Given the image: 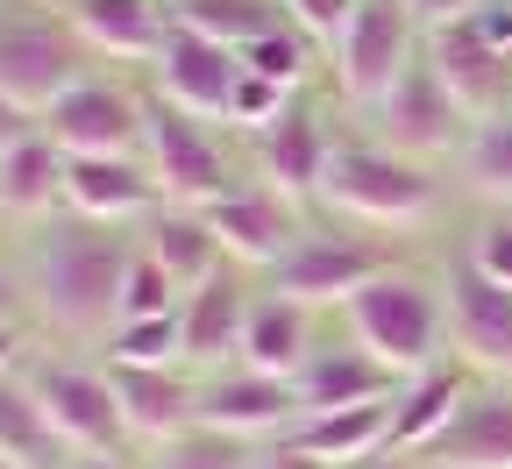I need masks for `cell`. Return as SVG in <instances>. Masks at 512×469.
Here are the masks:
<instances>
[{"mask_svg": "<svg viewBox=\"0 0 512 469\" xmlns=\"http://www.w3.org/2000/svg\"><path fill=\"white\" fill-rule=\"evenodd\" d=\"M505 214H512V207H505Z\"/></svg>", "mask_w": 512, "mask_h": 469, "instance_id": "49", "label": "cell"}, {"mask_svg": "<svg viewBox=\"0 0 512 469\" xmlns=\"http://www.w3.org/2000/svg\"><path fill=\"white\" fill-rule=\"evenodd\" d=\"M143 86H150L157 100L185 107V114L228 128V100H235V86H242V50H228V43H214V36H192V29H171L164 50H157V64L143 72Z\"/></svg>", "mask_w": 512, "mask_h": 469, "instance_id": "14", "label": "cell"}, {"mask_svg": "<svg viewBox=\"0 0 512 469\" xmlns=\"http://www.w3.org/2000/svg\"><path fill=\"white\" fill-rule=\"evenodd\" d=\"M22 8H50L57 15V8H72V0H22Z\"/></svg>", "mask_w": 512, "mask_h": 469, "instance_id": "45", "label": "cell"}, {"mask_svg": "<svg viewBox=\"0 0 512 469\" xmlns=\"http://www.w3.org/2000/svg\"><path fill=\"white\" fill-rule=\"evenodd\" d=\"M8 256L29 285L36 334L93 356L107 342V327L121 320V278H128V256H136V228H107L64 207L36 228H15Z\"/></svg>", "mask_w": 512, "mask_h": 469, "instance_id": "1", "label": "cell"}, {"mask_svg": "<svg viewBox=\"0 0 512 469\" xmlns=\"http://www.w3.org/2000/svg\"><path fill=\"white\" fill-rule=\"evenodd\" d=\"M64 207L86 214V221H107V228H143L164 207V192H157L143 157H72V171H64Z\"/></svg>", "mask_w": 512, "mask_h": 469, "instance_id": "20", "label": "cell"}, {"mask_svg": "<svg viewBox=\"0 0 512 469\" xmlns=\"http://www.w3.org/2000/svg\"><path fill=\"white\" fill-rule=\"evenodd\" d=\"M313 349H320V313L285 299V292H271V285H256V306H249V327H242V363L299 384Z\"/></svg>", "mask_w": 512, "mask_h": 469, "instance_id": "23", "label": "cell"}, {"mask_svg": "<svg viewBox=\"0 0 512 469\" xmlns=\"http://www.w3.org/2000/svg\"><path fill=\"white\" fill-rule=\"evenodd\" d=\"M406 8H413L420 29H448V22H470L484 0H406Z\"/></svg>", "mask_w": 512, "mask_h": 469, "instance_id": "39", "label": "cell"}, {"mask_svg": "<svg viewBox=\"0 0 512 469\" xmlns=\"http://www.w3.org/2000/svg\"><path fill=\"white\" fill-rule=\"evenodd\" d=\"M470 29H477V36H484V43L512 64V0H484V8L470 15Z\"/></svg>", "mask_w": 512, "mask_h": 469, "instance_id": "38", "label": "cell"}, {"mask_svg": "<svg viewBox=\"0 0 512 469\" xmlns=\"http://www.w3.org/2000/svg\"><path fill=\"white\" fill-rule=\"evenodd\" d=\"M356 469H434L427 455H370V462H356Z\"/></svg>", "mask_w": 512, "mask_h": 469, "instance_id": "43", "label": "cell"}, {"mask_svg": "<svg viewBox=\"0 0 512 469\" xmlns=\"http://www.w3.org/2000/svg\"><path fill=\"white\" fill-rule=\"evenodd\" d=\"M420 43H427V29L413 22L406 0H363L356 22L335 43V57H328V93L342 100V114L349 121L370 114L420 64Z\"/></svg>", "mask_w": 512, "mask_h": 469, "instance_id": "7", "label": "cell"}, {"mask_svg": "<svg viewBox=\"0 0 512 469\" xmlns=\"http://www.w3.org/2000/svg\"><path fill=\"white\" fill-rule=\"evenodd\" d=\"M256 469H328V462H313V455H299L285 441H264V448H256Z\"/></svg>", "mask_w": 512, "mask_h": 469, "instance_id": "41", "label": "cell"}, {"mask_svg": "<svg viewBox=\"0 0 512 469\" xmlns=\"http://www.w3.org/2000/svg\"><path fill=\"white\" fill-rule=\"evenodd\" d=\"M200 214H207V228H214L221 256H228V263H242V271H256V278H264L271 263L299 242V228L313 221L306 207H292L285 192L256 185V178H242L235 192H221L214 207H200Z\"/></svg>", "mask_w": 512, "mask_h": 469, "instance_id": "15", "label": "cell"}, {"mask_svg": "<svg viewBox=\"0 0 512 469\" xmlns=\"http://www.w3.org/2000/svg\"><path fill=\"white\" fill-rule=\"evenodd\" d=\"M0 462H15V469H79L72 448L57 441V427L43 420V398L29 391L22 370L0 377Z\"/></svg>", "mask_w": 512, "mask_h": 469, "instance_id": "28", "label": "cell"}, {"mask_svg": "<svg viewBox=\"0 0 512 469\" xmlns=\"http://www.w3.org/2000/svg\"><path fill=\"white\" fill-rule=\"evenodd\" d=\"M441 299H448V356L484 384H505L512 377V285H491L477 263L448 256Z\"/></svg>", "mask_w": 512, "mask_h": 469, "instance_id": "12", "label": "cell"}, {"mask_svg": "<svg viewBox=\"0 0 512 469\" xmlns=\"http://www.w3.org/2000/svg\"><path fill=\"white\" fill-rule=\"evenodd\" d=\"M36 128L64 157H143V86H128L121 72H86L36 114Z\"/></svg>", "mask_w": 512, "mask_h": 469, "instance_id": "11", "label": "cell"}, {"mask_svg": "<svg viewBox=\"0 0 512 469\" xmlns=\"http://www.w3.org/2000/svg\"><path fill=\"white\" fill-rule=\"evenodd\" d=\"M0 469H15V462H0Z\"/></svg>", "mask_w": 512, "mask_h": 469, "instance_id": "48", "label": "cell"}, {"mask_svg": "<svg viewBox=\"0 0 512 469\" xmlns=\"http://www.w3.org/2000/svg\"><path fill=\"white\" fill-rule=\"evenodd\" d=\"M434 469H512V377L505 384H477L470 406L456 413L434 448H427Z\"/></svg>", "mask_w": 512, "mask_h": 469, "instance_id": "25", "label": "cell"}, {"mask_svg": "<svg viewBox=\"0 0 512 469\" xmlns=\"http://www.w3.org/2000/svg\"><path fill=\"white\" fill-rule=\"evenodd\" d=\"M171 29H192V36H214L228 50H249L256 36H271L285 22V0H164Z\"/></svg>", "mask_w": 512, "mask_h": 469, "instance_id": "29", "label": "cell"}, {"mask_svg": "<svg viewBox=\"0 0 512 469\" xmlns=\"http://www.w3.org/2000/svg\"><path fill=\"white\" fill-rule=\"evenodd\" d=\"M29 391L43 398V420L57 427V441L72 448V462H100V455H136L121 420V398L107 384V363L86 349H36L22 363Z\"/></svg>", "mask_w": 512, "mask_h": 469, "instance_id": "6", "label": "cell"}, {"mask_svg": "<svg viewBox=\"0 0 512 469\" xmlns=\"http://www.w3.org/2000/svg\"><path fill=\"white\" fill-rule=\"evenodd\" d=\"M477 384H484V377H470L456 356L413 370V377L399 384V398H392V455H427L448 427H456V413L470 406Z\"/></svg>", "mask_w": 512, "mask_h": 469, "instance_id": "21", "label": "cell"}, {"mask_svg": "<svg viewBox=\"0 0 512 469\" xmlns=\"http://www.w3.org/2000/svg\"><path fill=\"white\" fill-rule=\"evenodd\" d=\"M100 363H143V370H164V363H185V327L178 313H157V320H114L107 342L93 349Z\"/></svg>", "mask_w": 512, "mask_h": 469, "instance_id": "31", "label": "cell"}, {"mask_svg": "<svg viewBox=\"0 0 512 469\" xmlns=\"http://www.w3.org/2000/svg\"><path fill=\"white\" fill-rule=\"evenodd\" d=\"M0 242H8V214H0Z\"/></svg>", "mask_w": 512, "mask_h": 469, "instance_id": "47", "label": "cell"}, {"mask_svg": "<svg viewBox=\"0 0 512 469\" xmlns=\"http://www.w3.org/2000/svg\"><path fill=\"white\" fill-rule=\"evenodd\" d=\"M356 8H363V0H285V22L335 57V43H342V29L356 22Z\"/></svg>", "mask_w": 512, "mask_h": 469, "instance_id": "36", "label": "cell"}, {"mask_svg": "<svg viewBox=\"0 0 512 469\" xmlns=\"http://www.w3.org/2000/svg\"><path fill=\"white\" fill-rule=\"evenodd\" d=\"M456 199H463L456 171L420 164V157H399V150H384L370 136H342L313 214H335V221H356L370 235H399L406 242V235L441 228Z\"/></svg>", "mask_w": 512, "mask_h": 469, "instance_id": "2", "label": "cell"}, {"mask_svg": "<svg viewBox=\"0 0 512 469\" xmlns=\"http://www.w3.org/2000/svg\"><path fill=\"white\" fill-rule=\"evenodd\" d=\"M335 93H299L271 128H256V136L242 143V164H249V178L256 185H271V192H285L292 207H320V185H328V164H335V150H342V136H335Z\"/></svg>", "mask_w": 512, "mask_h": 469, "instance_id": "8", "label": "cell"}, {"mask_svg": "<svg viewBox=\"0 0 512 469\" xmlns=\"http://www.w3.org/2000/svg\"><path fill=\"white\" fill-rule=\"evenodd\" d=\"M420 57L434 64V79L456 93V107H463L470 121H491V114H505V107H512V64H505V57H498L470 22L427 29Z\"/></svg>", "mask_w": 512, "mask_h": 469, "instance_id": "19", "label": "cell"}, {"mask_svg": "<svg viewBox=\"0 0 512 469\" xmlns=\"http://www.w3.org/2000/svg\"><path fill=\"white\" fill-rule=\"evenodd\" d=\"M299 93H285L278 79H256V72H242V86H235V100H228V136L235 143H249L256 128H271L285 107H292Z\"/></svg>", "mask_w": 512, "mask_h": 469, "instance_id": "35", "label": "cell"}, {"mask_svg": "<svg viewBox=\"0 0 512 469\" xmlns=\"http://www.w3.org/2000/svg\"><path fill=\"white\" fill-rule=\"evenodd\" d=\"M299 420H306V398L292 377L249 370V363L200 377V427H221V434H242V441L264 448V441H285Z\"/></svg>", "mask_w": 512, "mask_h": 469, "instance_id": "13", "label": "cell"}, {"mask_svg": "<svg viewBox=\"0 0 512 469\" xmlns=\"http://www.w3.org/2000/svg\"><path fill=\"white\" fill-rule=\"evenodd\" d=\"M29 342H36V327H0V377H8V370H22V363L36 356Z\"/></svg>", "mask_w": 512, "mask_h": 469, "instance_id": "40", "label": "cell"}, {"mask_svg": "<svg viewBox=\"0 0 512 469\" xmlns=\"http://www.w3.org/2000/svg\"><path fill=\"white\" fill-rule=\"evenodd\" d=\"M143 469H256V441L221 434V427H185L178 441L150 448Z\"/></svg>", "mask_w": 512, "mask_h": 469, "instance_id": "32", "label": "cell"}, {"mask_svg": "<svg viewBox=\"0 0 512 469\" xmlns=\"http://www.w3.org/2000/svg\"><path fill=\"white\" fill-rule=\"evenodd\" d=\"M399 370L377 363L356 334H342V342H320L313 363L299 370V398L306 413H342V406H384V398H399Z\"/></svg>", "mask_w": 512, "mask_h": 469, "instance_id": "22", "label": "cell"}, {"mask_svg": "<svg viewBox=\"0 0 512 469\" xmlns=\"http://www.w3.org/2000/svg\"><path fill=\"white\" fill-rule=\"evenodd\" d=\"M256 271L242 263H221L207 285H192L178 299V327H185V370H228L242 363V327H249V306H256Z\"/></svg>", "mask_w": 512, "mask_h": 469, "instance_id": "18", "label": "cell"}, {"mask_svg": "<svg viewBox=\"0 0 512 469\" xmlns=\"http://www.w3.org/2000/svg\"><path fill=\"white\" fill-rule=\"evenodd\" d=\"M0 327H36L29 285H22V271H15V256H0Z\"/></svg>", "mask_w": 512, "mask_h": 469, "instance_id": "37", "label": "cell"}, {"mask_svg": "<svg viewBox=\"0 0 512 469\" xmlns=\"http://www.w3.org/2000/svg\"><path fill=\"white\" fill-rule=\"evenodd\" d=\"M29 128H36V114H29V107H15L8 93H0V150H8V143H22Z\"/></svg>", "mask_w": 512, "mask_h": 469, "instance_id": "42", "label": "cell"}, {"mask_svg": "<svg viewBox=\"0 0 512 469\" xmlns=\"http://www.w3.org/2000/svg\"><path fill=\"white\" fill-rule=\"evenodd\" d=\"M456 256L477 263L491 285H512V214L505 207H477V221H470V235H463Z\"/></svg>", "mask_w": 512, "mask_h": 469, "instance_id": "34", "label": "cell"}, {"mask_svg": "<svg viewBox=\"0 0 512 469\" xmlns=\"http://www.w3.org/2000/svg\"><path fill=\"white\" fill-rule=\"evenodd\" d=\"M285 448L313 455V462H328V469H356L370 455H392V398L384 406H342V413H306Z\"/></svg>", "mask_w": 512, "mask_h": 469, "instance_id": "26", "label": "cell"}, {"mask_svg": "<svg viewBox=\"0 0 512 469\" xmlns=\"http://www.w3.org/2000/svg\"><path fill=\"white\" fill-rule=\"evenodd\" d=\"M178 278L164 271L157 256H128V278H121V320H157V313H178Z\"/></svg>", "mask_w": 512, "mask_h": 469, "instance_id": "33", "label": "cell"}, {"mask_svg": "<svg viewBox=\"0 0 512 469\" xmlns=\"http://www.w3.org/2000/svg\"><path fill=\"white\" fill-rule=\"evenodd\" d=\"M143 164H150V178L164 192V207H214L221 192H235L249 178L228 128L157 100L150 86H143Z\"/></svg>", "mask_w": 512, "mask_h": 469, "instance_id": "5", "label": "cell"}, {"mask_svg": "<svg viewBox=\"0 0 512 469\" xmlns=\"http://www.w3.org/2000/svg\"><path fill=\"white\" fill-rule=\"evenodd\" d=\"M136 249L164 263V271L178 278V292H192V285H207V278L221 271V263H228L200 207H157V214H150V221L136 228Z\"/></svg>", "mask_w": 512, "mask_h": 469, "instance_id": "27", "label": "cell"}, {"mask_svg": "<svg viewBox=\"0 0 512 469\" xmlns=\"http://www.w3.org/2000/svg\"><path fill=\"white\" fill-rule=\"evenodd\" d=\"M64 29L79 36V50L93 64H107V72H150L164 36H171V15L164 0H72V8H57Z\"/></svg>", "mask_w": 512, "mask_h": 469, "instance_id": "16", "label": "cell"}, {"mask_svg": "<svg viewBox=\"0 0 512 469\" xmlns=\"http://www.w3.org/2000/svg\"><path fill=\"white\" fill-rule=\"evenodd\" d=\"M107 384H114V398H121V420H128L136 455L178 441L185 427H200V370H185V363H164V370L107 363Z\"/></svg>", "mask_w": 512, "mask_h": 469, "instance_id": "17", "label": "cell"}, {"mask_svg": "<svg viewBox=\"0 0 512 469\" xmlns=\"http://www.w3.org/2000/svg\"><path fill=\"white\" fill-rule=\"evenodd\" d=\"M64 171H72V157L43 128H29L22 143L0 150V214H8V228H36L64 214Z\"/></svg>", "mask_w": 512, "mask_h": 469, "instance_id": "24", "label": "cell"}, {"mask_svg": "<svg viewBox=\"0 0 512 469\" xmlns=\"http://www.w3.org/2000/svg\"><path fill=\"white\" fill-rule=\"evenodd\" d=\"M399 263H413L399 235H370L356 221L313 214L299 228V242L264 271V285L285 292V299H299V306H313V313H342L363 285H377L384 271H399Z\"/></svg>", "mask_w": 512, "mask_h": 469, "instance_id": "3", "label": "cell"}, {"mask_svg": "<svg viewBox=\"0 0 512 469\" xmlns=\"http://www.w3.org/2000/svg\"><path fill=\"white\" fill-rule=\"evenodd\" d=\"M15 8H22V0H0V22H8V15H15Z\"/></svg>", "mask_w": 512, "mask_h": 469, "instance_id": "46", "label": "cell"}, {"mask_svg": "<svg viewBox=\"0 0 512 469\" xmlns=\"http://www.w3.org/2000/svg\"><path fill=\"white\" fill-rule=\"evenodd\" d=\"M470 114L456 107V93H448L441 79H434V64L420 57L413 72L384 93L370 114H356V136H370V143H384V150H399V157H420V164H441V171H456V157H463V143H470Z\"/></svg>", "mask_w": 512, "mask_h": 469, "instance_id": "9", "label": "cell"}, {"mask_svg": "<svg viewBox=\"0 0 512 469\" xmlns=\"http://www.w3.org/2000/svg\"><path fill=\"white\" fill-rule=\"evenodd\" d=\"M86 72H100V64L79 50V36L64 29V15L50 8H15L8 22H0V93H8L15 107L43 114L50 100H64Z\"/></svg>", "mask_w": 512, "mask_h": 469, "instance_id": "10", "label": "cell"}, {"mask_svg": "<svg viewBox=\"0 0 512 469\" xmlns=\"http://www.w3.org/2000/svg\"><path fill=\"white\" fill-rule=\"evenodd\" d=\"M456 185L477 207H512V107L470 128V143L456 157Z\"/></svg>", "mask_w": 512, "mask_h": 469, "instance_id": "30", "label": "cell"}, {"mask_svg": "<svg viewBox=\"0 0 512 469\" xmlns=\"http://www.w3.org/2000/svg\"><path fill=\"white\" fill-rule=\"evenodd\" d=\"M79 469H143V455H100V462H79Z\"/></svg>", "mask_w": 512, "mask_h": 469, "instance_id": "44", "label": "cell"}, {"mask_svg": "<svg viewBox=\"0 0 512 469\" xmlns=\"http://www.w3.org/2000/svg\"><path fill=\"white\" fill-rule=\"evenodd\" d=\"M335 320H342V334H356V342L377 363H392L399 377L448 356V299H441V278L420 271V263H399V271H384L377 285H363Z\"/></svg>", "mask_w": 512, "mask_h": 469, "instance_id": "4", "label": "cell"}]
</instances>
